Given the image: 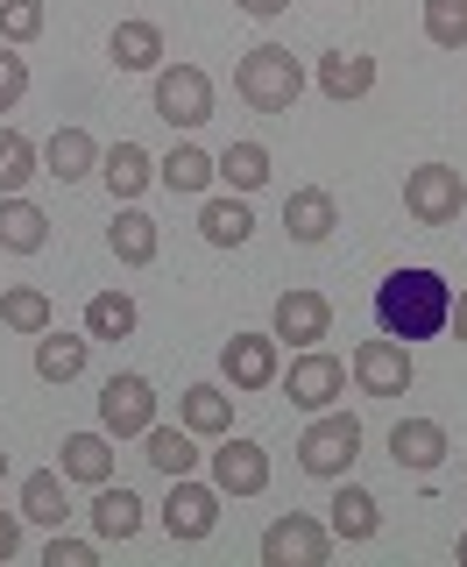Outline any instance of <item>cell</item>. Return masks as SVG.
Returning a JSON list of instances; mask_svg holds the SVG:
<instances>
[{
    "label": "cell",
    "mask_w": 467,
    "mask_h": 567,
    "mask_svg": "<svg viewBox=\"0 0 467 567\" xmlns=\"http://www.w3.org/2000/svg\"><path fill=\"white\" fill-rule=\"evenodd\" d=\"M375 319H383L390 341H439L446 319H454V284L439 270H390L375 284Z\"/></svg>",
    "instance_id": "1"
},
{
    "label": "cell",
    "mask_w": 467,
    "mask_h": 567,
    "mask_svg": "<svg viewBox=\"0 0 467 567\" xmlns=\"http://www.w3.org/2000/svg\"><path fill=\"white\" fill-rule=\"evenodd\" d=\"M234 93H241L256 114H291L304 93V64L283 43H256L241 64H234Z\"/></svg>",
    "instance_id": "2"
},
{
    "label": "cell",
    "mask_w": 467,
    "mask_h": 567,
    "mask_svg": "<svg viewBox=\"0 0 467 567\" xmlns=\"http://www.w3.org/2000/svg\"><path fill=\"white\" fill-rule=\"evenodd\" d=\"M354 454H362V419L333 412V404L304 425V440H298V468L319 475V483H340V475L354 468Z\"/></svg>",
    "instance_id": "3"
},
{
    "label": "cell",
    "mask_w": 467,
    "mask_h": 567,
    "mask_svg": "<svg viewBox=\"0 0 467 567\" xmlns=\"http://www.w3.org/2000/svg\"><path fill=\"white\" fill-rule=\"evenodd\" d=\"M460 206H467V177L454 164H418L404 177V213L418 227H454Z\"/></svg>",
    "instance_id": "4"
},
{
    "label": "cell",
    "mask_w": 467,
    "mask_h": 567,
    "mask_svg": "<svg viewBox=\"0 0 467 567\" xmlns=\"http://www.w3.org/2000/svg\"><path fill=\"white\" fill-rule=\"evenodd\" d=\"M333 554V525H319L312 511H283L262 532V567H326Z\"/></svg>",
    "instance_id": "5"
},
{
    "label": "cell",
    "mask_w": 467,
    "mask_h": 567,
    "mask_svg": "<svg viewBox=\"0 0 467 567\" xmlns=\"http://www.w3.org/2000/svg\"><path fill=\"white\" fill-rule=\"evenodd\" d=\"M156 121H170V128H206L212 121V79L199 64H164L156 71Z\"/></svg>",
    "instance_id": "6"
},
{
    "label": "cell",
    "mask_w": 467,
    "mask_h": 567,
    "mask_svg": "<svg viewBox=\"0 0 467 567\" xmlns=\"http://www.w3.org/2000/svg\"><path fill=\"white\" fill-rule=\"evenodd\" d=\"M149 425H156L149 377H106V390H100V433L106 440H142Z\"/></svg>",
    "instance_id": "7"
},
{
    "label": "cell",
    "mask_w": 467,
    "mask_h": 567,
    "mask_svg": "<svg viewBox=\"0 0 467 567\" xmlns=\"http://www.w3.org/2000/svg\"><path fill=\"white\" fill-rule=\"evenodd\" d=\"M212 525H220V489H212V483H191V475H170L164 532H170L177 546H199V539H212Z\"/></svg>",
    "instance_id": "8"
},
{
    "label": "cell",
    "mask_w": 467,
    "mask_h": 567,
    "mask_svg": "<svg viewBox=\"0 0 467 567\" xmlns=\"http://www.w3.org/2000/svg\"><path fill=\"white\" fill-rule=\"evenodd\" d=\"M411 377H418V369H411V348L390 341V333L354 348V383H362V398H404Z\"/></svg>",
    "instance_id": "9"
},
{
    "label": "cell",
    "mask_w": 467,
    "mask_h": 567,
    "mask_svg": "<svg viewBox=\"0 0 467 567\" xmlns=\"http://www.w3.org/2000/svg\"><path fill=\"white\" fill-rule=\"evenodd\" d=\"M283 390H291L298 412H326L340 390H347V362L326 354V348H304L298 362H291V377H283Z\"/></svg>",
    "instance_id": "10"
},
{
    "label": "cell",
    "mask_w": 467,
    "mask_h": 567,
    "mask_svg": "<svg viewBox=\"0 0 467 567\" xmlns=\"http://www.w3.org/2000/svg\"><path fill=\"white\" fill-rule=\"evenodd\" d=\"M326 327H333V306L319 291H304V284H291V291L277 298V312H269V333H277V341H298V348H319Z\"/></svg>",
    "instance_id": "11"
},
{
    "label": "cell",
    "mask_w": 467,
    "mask_h": 567,
    "mask_svg": "<svg viewBox=\"0 0 467 567\" xmlns=\"http://www.w3.org/2000/svg\"><path fill=\"white\" fill-rule=\"evenodd\" d=\"M220 377L234 390H269L283 377L277 369V333H234V341L220 348Z\"/></svg>",
    "instance_id": "12"
},
{
    "label": "cell",
    "mask_w": 467,
    "mask_h": 567,
    "mask_svg": "<svg viewBox=\"0 0 467 567\" xmlns=\"http://www.w3.org/2000/svg\"><path fill=\"white\" fill-rule=\"evenodd\" d=\"M212 489L220 496H262L269 489V454L256 440H220V447H212Z\"/></svg>",
    "instance_id": "13"
},
{
    "label": "cell",
    "mask_w": 467,
    "mask_h": 567,
    "mask_svg": "<svg viewBox=\"0 0 467 567\" xmlns=\"http://www.w3.org/2000/svg\"><path fill=\"white\" fill-rule=\"evenodd\" d=\"M390 461L411 475H433L446 461V425L439 419H397L390 425Z\"/></svg>",
    "instance_id": "14"
},
{
    "label": "cell",
    "mask_w": 467,
    "mask_h": 567,
    "mask_svg": "<svg viewBox=\"0 0 467 567\" xmlns=\"http://www.w3.org/2000/svg\"><path fill=\"white\" fill-rule=\"evenodd\" d=\"M333 539H347V546H369L375 532H383V504H375V496L362 489V483H347V475H340V489H333Z\"/></svg>",
    "instance_id": "15"
},
{
    "label": "cell",
    "mask_w": 467,
    "mask_h": 567,
    "mask_svg": "<svg viewBox=\"0 0 467 567\" xmlns=\"http://www.w3.org/2000/svg\"><path fill=\"white\" fill-rule=\"evenodd\" d=\"M333 227H340V206H333V192H319V185H298L291 199H283V235H291V241H304V248H312V241H326Z\"/></svg>",
    "instance_id": "16"
},
{
    "label": "cell",
    "mask_w": 467,
    "mask_h": 567,
    "mask_svg": "<svg viewBox=\"0 0 467 567\" xmlns=\"http://www.w3.org/2000/svg\"><path fill=\"white\" fill-rule=\"evenodd\" d=\"M43 241H50V213L35 199H22V192H8V199H0V248H8V256H35Z\"/></svg>",
    "instance_id": "17"
},
{
    "label": "cell",
    "mask_w": 467,
    "mask_h": 567,
    "mask_svg": "<svg viewBox=\"0 0 467 567\" xmlns=\"http://www.w3.org/2000/svg\"><path fill=\"white\" fill-rule=\"evenodd\" d=\"M319 93H326V100L375 93V58H369V50H326V58H319Z\"/></svg>",
    "instance_id": "18"
},
{
    "label": "cell",
    "mask_w": 467,
    "mask_h": 567,
    "mask_svg": "<svg viewBox=\"0 0 467 567\" xmlns=\"http://www.w3.org/2000/svg\"><path fill=\"white\" fill-rule=\"evenodd\" d=\"M85 362H93V333H35V377L43 383H79Z\"/></svg>",
    "instance_id": "19"
},
{
    "label": "cell",
    "mask_w": 467,
    "mask_h": 567,
    "mask_svg": "<svg viewBox=\"0 0 467 567\" xmlns=\"http://www.w3.org/2000/svg\"><path fill=\"white\" fill-rule=\"evenodd\" d=\"M100 177L114 185V199H142V192L156 185V156L142 150V142H114V150L100 156Z\"/></svg>",
    "instance_id": "20"
},
{
    "label": "cell",
    "mask_w": 467,
    "mask_h": 567,
    "mask_svg": "<svg viewBox=\"0 0 467 567\" xmlns=\"http://www.w3.org/2000/svg\"><path fill=\"white\" fill-rule=\"evenodd\" d=\"M106 248H114L128 270H142V262H156V248H164V227H156L149 213L121 206V213H114V227H106Z\"/></svg>",
    "instance_id": "21"
},
{
    "label": "cell",
    "mask_w": 467,
    "mask_h": 567,
    "mask_svg": "<svg viewBox=\"0 0 467 567\" xmlns=\"http://www.w3.org/2000/svg\"><path fill=\"white\" fill-rule=\"evenodd\" d=\"M64 483H114V440L106 433H71L64 440Z\"/></svg>",
    "instance_id": "22"
},
{
    "label": "cell",
    "mask_w": 467,
    "mask_h": 567,
    "mask_svg": "<svg viewBox=\"0 0 467 567\" xmlns=\"http://www.w3.org/2000/svg\"><path fill=\"white\" fill-rule=\"evenodd\" d=\"M106 58L121 71H164V29L156 22H121L114 43H106Z\"/></svg>",
    "instance_id": "23"
},
{
    "label": "cell",
    "mask_w": 467,
    "mask_h": 567,
    "mask_svg": "<svg viewBox=\"0 0 467 567\" xmlns=\"http://www.w3.org/2000/svg\"><path fill=\"white\" fill-rule=\"evenodd\" d=\"M93 164H100V142L85 135V128H58V135H50V150H43V171L50 177L79 185V177H93Z\"/></svg>",
    "instance_id": "24"
},
{
    "label": "cell",
    "mask_w": 467,
    "mask_h": 567,
    "mask_svg": "<svg viewBox=\"0 0 467 567\" xmlns=\"http://www.w3.org/2000/svg\"><path fill=\"white\" fill-rule=\"evenodd\" d=\"M50 319H58L50 291H35V284H8L0 291V327L8 333H50Z\"/></svg>",
    "instance_id": "25"
},
{
    "label": "cell",
    "mask_w": 467,
    "mask_h": 567,
    "mask_svg": "<svg viewBox=\"0 0 467 567\" xmlns=\"http://www.w3.org/2000/svg\"><path fill=\"white\" fill-rule=\"evenodd\" d=\"M212 177H220V164H212L199 142H177L164 164H156V185H164V192H206Z\"/></svg>",
    "instance_id": "26"
},
{
    "label": "cell",
    "mask_w": 467,
    "mask_h": 567,
    "mask_svg": "<svg viewBox=\"0 0 467 567\" xmlns=\"http://www.w3.org/2000/svg\"><path fill=\"white\" fill-rule=\"evenodd\" d=\"M177 419H185L191 433H212V440H220V433H234V398H227L220 383H191L185 404H177Z\"/></svg>",
    "instance_id": "27"
},
{
    "label": "cell",
    "mask_w": 467,
    "mask_h": 567,
    "mask_svg": "<svg viewBox=\"0 0 467 567\" xmlns=\"http://www.w3.org/2000/svg\"><path fill=\"white\" fill-rule=\"evenodd\" d=\"M93 532H100V539H135V532H142V496L100 483V496H93Z\"/></svg>",
    "instance_id": "28"
},
{
    "label": "cell",
    "mask_w": 467,
    "mask_h": 567,
    "mask_svg": "<svg viewBox=\"0 0 467 567\" xmlns=\"http://www.w3.org/2000/svg\"><path fill=\"white\" fill-rule=\"evenodd\" d=\"M248 227H256V213H248L241 192H234V199H206V206H199V235H206L212 248H241Z\"/></svg>",
    "instance_id": "29"
},
{
    "label": "cell",
    "mask_w": 467,
    "mask_h": 567,
    "mask_svg": "<svg viewBox=\"0 0 467 567\" xmlns=\"http://www.w3.org/2000/svg\"><path fill=\"white\" fill-rule=\"evenodd\" d=\"M212 164H220L227 192H241V199H248V192H262V185H269V150H262V142H227V150L212 156Z\"/></svg>",
    "instance_id": "30"
},
{
    "label": "cell",
    "mask_w": 467,
    "mask_h": 567,
    "mask_svg": "<svg viewBox=\"0 0 467 567\" xmlns=\"http://www.w3.org/2000/svg\"><path fill=\"white\" fill-rule=\"evenodd\" d=\"M22 518L50 525V532L71 518V504H64V475H58V468H35L29 483H22Z\"/></svg>",
    "instance_id": "31"
},
{
    "label": "cell",
    "mask_w": 467,
    "mask_h": 567,
    "mask_svg": "<svg viewBox=\"0 0 467 567\" xmlns=\"http://www.w3.org/2000/svg\"><path fill=\"white\" fill-rule=\"evenodd\" d=\"M85 333H93V341H128V333H135V298L128 291H93V306H85Z\"/></svg>",
    "instance_id": "32"
},
{
    "label": "cell",
    "mask_w": 467,
    "mask_h": 567,
    "mask_svg": "<svg viewBox=\"0 0 467 567\" xmlns=\"http://www.w3.org/2000/svg\"><path fill=\"white\" fill-rule=\"evenodd\" d=\"M142 440H149V461H156L164 475H191V468H199V447H191V425H185V433H177V425H149Z\"/></svg>",
    "instance_id": "33"
},
{
    "label": "cell",
    "mask_w": 467,
    "mask_h": 567,
    "mask_svg": "<svg viewBox=\"0 0 467 567\" xmlns=\"http://www.w3.org/2000/svg\"><path fill=\"white\" fill-rule=\"evenodd\" d=\"M29 177H35V142L14 135V128H0V199H8V192H22Z\"/></svg>",
    "instance_id": "34"
},
{
    "label": "cell",
    "mask_w": 467,
    "mask_h": 567,
    "mask_svg": "<svg viewBox=\"0 0 467 567\" xmlns=\"http://www.w3.org/2000/svg\"><path fill=\"white\" fill-rule=\"evenodd\" d=\"M425 35L439 50H467V0H425Z\"/></svg>",
    "instance_id": "35"
},
{
    "label": "cell",
    "mask_w": 467,
    "mask_h": 567,
    "mask_svg": "<svg viewBox=\"0 0 467 567\" xmlns=\"http://www.w3.org/2000/svg\"><path fill=\"white\" fill-rule=\"evenodd\" d=\"M43 35V0H0V43H35Z\"/></svg>",
    "instance_id": "36"
},
{
    "label": "cell",
    "mask_w": 467,
    "mask_h": 567,
    "mask_svg": "<svg viewBox=\"0 0 467 567\" xmlns=\"http://www.w3.org/2000/svg\"><path fill=\"white\" fill-rule=\"evenodd\" d=\"M22 93H29V64L14 58V43H0V114H14Z\"/></svg>",
    "instance_id": "37"
},
{
    "label": "cell",
    "mask_w": 467,
    "mask_h": 567,
    "mask_svg": "<svg viewBox=\"0 0 467 567\" xmlns=\"http://www.w3.org/2000/svg\"><path fill=\"white\" fill-rule=\"evenodd\" d=\"M43 567H93V546H85V539H64V532H58V539L43 546Z\"/></svg>",
    "instance_id": "38"
},
{
    "label": "cell",
    "mask_w": 467,
    "mask_h": 567,
    "mask_svg": "<svg viewBox=\"0 0 467 567\" xmlns=\"http://www.w3.org/2000/svg\"><path fill=\"white\" fill-rule=\"evenodd\" d=\"M14 546H22V525H14V518H8V511H0V567H8V560H14Z\"/></svg>",
    "instance_id": "39"
},
{
    "label": "cell",
    "mask_w": 467,
    "mask_h": 567,
    "mask_svg": "<svg viewBox=\"0 0 467 567\" xmlns=\"http://www.w3.org/2000/svg\"><path fill=\"white\" fill-rule=\"evenodd\" d=\"M234 8H241V14H262V22H269V14H283L291 0H234Z\"/></svg>",
    "instance_id": "40"
},
{
    "label": "cell",
    "mask_w": 467,
    "mask_h": 567,
    "mask_svg": "<svg viewBox=\"0 0 467 567\" xmlns=\"http://www.w3.org/2000/svg\"><path fill=\"white\" fill-rule=\"evenodd\" d=\"M446 327H454V341H460V348H467V291H460V298H454V319H446Z\"/></svg>",
    "instance_id": "41"
},
{
    "label": "cell",
    "mask_w": 467,
    "mask_h": 567,
    "mask_svg": "<svg viewBox=\"0 0 467 567\" xmlns=\"http://www.w3.org/2000/svg\"><path fill=\"white\" fill-rule=\"evenodd\" d=\"M0 475H8V447H0Z\"/></svg>",
    "instance_id": "42"
},
{
    "label": "cell",
    "mask_w": 467,
    "mask_h": 567,
    "mask_svg": "<svg viewBox=\"0 0 467 567\" xmlns=\"http://www.w3.org/2000/svg\"><path fill=\"white\" fill-rule=\"evenodd\" d=\"M460 560H467V532H460Z\"/></svg>",
    "instance_id": "43"
}]
</instances>
